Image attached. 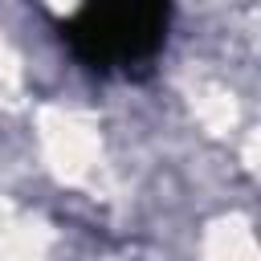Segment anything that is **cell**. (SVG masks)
I'll list each match as a JSON object with an SVG mask.
<instances>
[{
  "label": "cell",
  "mask_w": 261,
  "mask_h": 261,
  "mask_svg": "<svg viewBox=\"0 0 261 261\" xmlns=\"http://www.w3.org/2000/svg\"><path fill=\"white\" fill-rule=\"evenodd\" d=\"M171 20L167 0H90L57 20V37L86 73L143 77L167 49Z\"/></svg>",
  "instance_id": "1"
}]
</instances>
